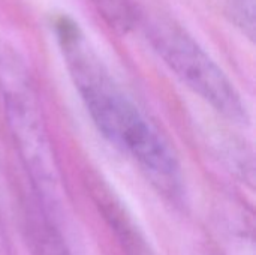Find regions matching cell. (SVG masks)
<instances>
[{
	"mask_svg": "<svg viewBox=\"0 0 256 255\" xmlns=\"http://www.w3.org/2000/svg\"><path fill=\"white\" fill-rule=\"evenodd\" d=\"M0 95L10 137L33 183L45 194L58 186L52 147L30 74L18 53L0 39Z\"/></svg>",
	"mask_w": 256,
	"mask_h": 255,
	"instance_id": "cell-3",
	"label": "cell"
},
{
	"mask_svg": "<svg viewBox=\"0 0 256 255\" xmlns=\"http://www.w3.org/2000/svg\"><path fill=\"white\" fill-rule=\"evenodd\" d=\"M142 29L154 53L189 90L228 120L249 122L234 83L183 26L164 14H144Z\"/></svg>",
	"mask_w": 256,
	"mask_h": 255,
	"instance_id": "cell-2",
	"label": "cell"
},
{
	"mask_svg": "<svg viewBox=\"0 0 256 255\" xmlns=\"http://www.w3.org/2000/svg\"><path fill=\"white\" fill-rule=\"evenodd\" d=\"M94 3L114 27L128 29L134 24L135 11L130 0H94Z\"/></svg>",
	"mask_w": 256,
	"mask_h": 255,
	"instance_id": "cell-5",
	"label": "cell"
},
{
	"mask_svg": "<svg viewBox=\"0 0 256 255\" xmlns=\"http://www.w3.org/2000/svg\"><path fill=\"white\" fill-rule=\"evenodd\" d=\"M24 225V234L32 255H70L62 234L46 216L39 213L27 215Z\"/></svg>",
	"mask_w": 256,
	"mask_h": 255,
	"instance_id": "cell-4",
	"label": "cell"
},
{
	"mask_svg": "<svg viewBox=\"0 0 256 255\" xmlns=\"http://www.w3.org/2000/svg\"><path fill=\"white\" fill-rule=\"evenodd\" d=\"M70 80L99 134L132 158L160 191L182 183L178 159L158 128L114 80L80 24L68 15L51 20Z\"/></svg>",
	"mask_w": 256,
	"mask_h": 255,
	"instance_id": "cell-1",
	"label": "cell"
}]
</instances>
